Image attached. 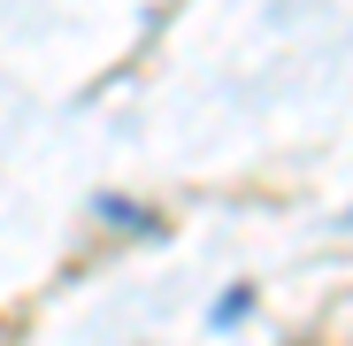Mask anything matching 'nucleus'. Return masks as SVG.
I'll return each instance as SVG.
<instances>
[{
	"mask_svg": "<svg viewBox=\"0 0 353 346\" xmlns=\"http://www.w3.org/2000/svg\"><path fill=\"white\" fill-rule=\"evenodd\" d=\"M345 223H353V215H345Z\"/></svg>",
	"mask_w": 353,
	"mask_h": 346,
	"instance_id": "1",
	"label": "nucleus"
}]
</instances>
